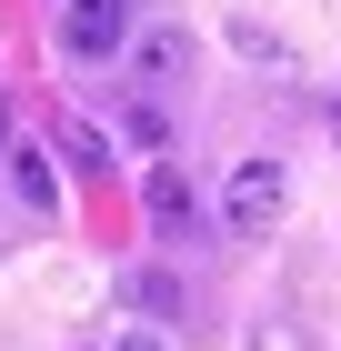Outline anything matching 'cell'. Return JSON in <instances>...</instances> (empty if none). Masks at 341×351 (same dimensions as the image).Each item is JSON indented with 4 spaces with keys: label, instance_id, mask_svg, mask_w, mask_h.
<instances>
[{
    "label": "cell",
    "instance_id": "6da1fadb",
    "mask_svg": "<svg viewBox=\"0 0 341 351\" xmlns=\"http://www.w3.org/2000/svg\"><path fill=\"white\" fill-rule=\"evenodd\" d=\"M60 51L71 60H121L131 51V0H71L60 10Z\"/></svg>",
    "mask_w": 341,
    "mask_h": 351
},
{
    "label": "cell",
    "instance_id": "7a4b0ae2",
    "mask_svg": "<svg viewBox=\"0 0 341 351\" xmlns=\"http://www.w3.org/2000/svg\"><path fill=\"white\" fill-rule=\"evenodd\" d=\"M221 221H231L241 241H261L271 221H281V171H271V161H241L231 191H221Z\"/></svg>",
    "mask_w": 341,
    "mask_h": 351
},
{
    "label": "cell",
    "instance_id": "3957f363",
    "mask_svg": "<svg viewBox=\"0 0 341 351\" xmlns=\"http://www.w3.org/2000/svg\"><path fill=\"white\" fill-rule=\"evenodd\" d=\"M181 60H191V30H151V40H131V71H141V81H181Z\"/></svg>",
    "mask_w": 341,
    "mask_h": 351
},
{
    "label": "cell",
    "instance_id": "277c9868",
    "mask_svg": "<svg viewBox=\"0 0 341 351\" xmlns=\"http://www.w3.org/2000/svg\"><path fill=\"white\" fill-rule=\"evenodd\" d=\"M10 181H21V201H30V211H51V201H60V181H51V161H40L30 141H21V151H10Z\"/></svg>",
    "mask_w": 341,
    "mask_h": 351
},
{
    "label": "cell",
    "instance_id": "5b68a950",
    "mask_svg": "<svg viewBox=\"0 0 341 351\" xmlns=\"http://www.w3.org/2000/svg\"><path fill=\"white\" fill-rule=\"evenodd\" d=\"M191 211V181L181 171H151V221H181Z\"/></svg>",
    "mask_w": 341,
    "mask_h": 351
},
{
    "label": "cell",
    "instance_id": "8992f818",
    "mask_svg": "<svg viewBox=\"0 0 341 351\" xmlns=\"http://www.w3.org/2000/svg\"><path fill=\"white\" fill-rule=\"evenodd\" d=\"M131 301H141V311H161V322H171V311H181V291H171V281H161V271H141V281H131Z\"/></svg>",
    "mask_w": 341,
    "mask_h": 351
},
{
    "label": "cell",
    "instance_id": "52a82bcc",
    "mask_svg": "<svg viewBox=\"0 0 341 351\" xmlns=\"http://www.w3.org/2000/svg\"><path fill=\"white\" fill-rule=\"evenodd\" d=\"M110 351H161V341H151V331H121V341H110Z\"/></svg>",
    "mask_w": 341,
    "mask_h": 351
},
{
    "label": "cell",
    "instance_id": "ba28073f",
    "mask_svg": "<svg viewBox=\"0 0 341 351\" xmlns=\"http://www.w3.org/2000/svg\"><path fill=\"white\" fill-rule=\"evenodd\" d=\"M331 131H341V110H331Z\"/></svg>",
    "mask_w": 341,
    "mask_h": 351
}]
</instances>
